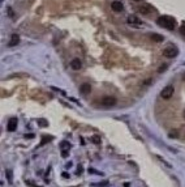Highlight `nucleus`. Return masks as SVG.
Wrapping results in <instances>:
<instances>
[{
	"mask_svg": "<svg viewBox=\"0 0 185 187\" xmlns=\"http://www.w3.org/2000/svg\"><path fill=\"white\" fill-rule=\"evenodd\" d=\"M184 79H185V77H184Z\"/></svg>",
	"mask_w": 185,
	"mask_h": 187,
	"instance_id": "obj_25",
	"label": "nucleus"
},
{
	"mask_svg": "<svg viewBox=\"0 0 185 187\" xmlns=\"http://www.w3.org/2000/svg\"><path fill=\"white\" fill-rule=\"evenodd\" d=\"M17 123H18L17 118H11V119L8 120V126H7V130H8L9 132L16 131V128H17Z\"/></svg>",
	"mask_w": 185,
	"mask_h": 187,
	"instance_id": "obj_4",
	"label": "nucleus"
},
{
	"mask_svg": "<svg viewBox=\"0 0 185 187\" xmlns=\"http://www.w3.org/2000/svg\"><path fill=\"white\" fill-rule=\"evenodd\" d=\"M37 123L39 124L40 127H47V126H48V122H47L46 119H43V118H39V119L37 120Z\"/></svg>",
	"mask_w": 185,
	"mask_h": 187,
	"instance_id": "obj_15",
	"label": "nucleus"
},
{
	"mask_svg": "<svg viewBox=\"0 0 185 187\" xmlns=\"http://www.w3.org/2000/svg\"><path fill=\"white\" fill-rule=\"evenodd\" d=\"M184 118H185V111H184Z\"/></svg>",
	"mask_w": 185,
	"mask_h": 187,
	"instance_id": "obj_23",
	"label": "nucleus"
},
{
	"mask_svg": "<svg viewBox=\"0 0 185 187\" xmlns=\"http://www.w3.org/2000/svg\"><path fill=\"white\" fill-rule=\"evenodd\" d=\"M80 92L82 93V94H89V93L91 92V86H90V84H82V85L80 86Z\"/></svg>",
	"mask_w": 185,
	"mask_h": 187,
	"instance_id": "obj_10",
	"label": "nucleus"
},
{
	"mask_svg": "<svg viewBox=\"0 0 185 187\" xmlns=\"http://www.w3.org/2000/svg\"><path fill=\"white\" fill-rule=\"evenodd\" d=\"M25 136H26V138H34V135H33V134H29V135H25Z\"/></svg>",
	"mask_w": 185,
	"mask_h": 187,
	"instance_id": "obj_21",
	"label": "nucleus"
},
{
	"mask_svg": "<svg viewBox=\"0 0 185 187\" xmlns=\"http://www.w3.org/2000/svg\"><path fill=\"white\" fill-rule=\"evenodd\" d=\"M20 42V37L17 34H12V37L9 39V46H16V45H18Z\"/></svg>",
	"mask_w": 185,
	"mask_h": 187,
	"instance_id": "obj_11",
	"label": "nucleus"
},
{
	"mask_svg": "<svg viewBox=\"0 0 185 187\" xmlns=\"http://www.w3.org/2000/svg\"><path fill=\"white\" fill-rule=\"evenodd\" d=\"M5 174H7V177H8V179H9V182H12V172H11V170H7Z\"/></svg>",
	"mask_w": 185,
	"mask_h": 187,
	"instance_id": "obj_17",
	"label": "nucleus"
},
{
	"mask_svg": "<svg viewBox=\"0 0 185 187\" xmlns=\"http://www.w3.org/2000/svg\"><path fill=\"white\" fill-rule=\"evenodd\" d=\"M151 41H153V42H163L164 37L161 35V34H153V35H151Z\"/></svg>",
	"mask_w": 185,
	"mask_h": 187,
	"instance_id": "obj_14",
	"label": "nucleus"
},
{
	"mask_svg": "<svg viewBox=\"0 0 185 187\" xmlns=\"http://www.w3.org/2000/svg\"><path fill=\"white\" fill-rule=\"evenodd\" d=\"M128 22H129L130 25H141L139 24V20H138V17H137V16H129V17H128Z\"/></svg>",
	"mask_w": 185,
	"mask_h": 187,
	"instance_id": "obj_13",
	"label": "nucleus"
},
{
	"mask_svg": "<svg viewBox=\"0 0 185 187\" xmlns=\"http://www.w3.org/2000/svg\"><path fill=\"white\" fill-rule=\"evenodd\" d=\"M157 21H158V25L162 26V28H166V29H168V30H173V29H175L176 21L171 16H161Z\"/></svg>",
	"mask_w": 185,
	"mask_h": 187,
	"instance_id": "obj_1",
	"label": "nucleus"
},
{
	"mask_svg": "<svg viewBox=\"0 0 185 187\" xmlns=\"http://www.w3.org/2000/svg\"><path fill=\"white\" fill-rule=\"evenodd\" d=\"M137 1H141V0H137Z\"/></svg>",
	"mask_w": 185,
	"mask_h": 187,
	"instance_id": "obj_24",
	"label": "nucleus"
},
{
	"mask_svg": "<svg viewBox=\"0 0 185 187\" xmlns=\"http://www.w3.org/2000/svg\"><path fill=\"white\" fill-rule=\"evenodd\" d=\"M91 141L94 143V144H100V136H92L91 138Z\"/></svg>",
	"mask_w": 185,
	"mask_h": 187,
	"instance_id": "obj_16",
	"label": "nucleus"
},
{
	"mask_svg": "<svg viewBox=\"0 0 185 187\" xmlns=\"http://www.w3.org/2000/svg\"><path fill=\"white\" fill-rule=\"evenodd\" d=\"M69 148H71V144L67 143V141H63L61 143V154H63V157H68V150L67 149H69Z\"/></svg>",
	"mask_w": 185,
	"mask_h": 187,
	"instance_id": "obj_9",
	"label": "nucleus"
},
{
	"mask_svg": "<svg viewBox=\"0 0 185 187\" xmlns=\"http://www.w3.org/2000/svg\"><path fill=\"white\" fill-rule=\"evenodd\" d=\"M173 93H175V88H173L172 85H167L166 88H163V90L161 92V96H162V98L168 100L173 96Z\"/></svg>",
	"mask_w": 185,
	"mask_h": 187,
	"instance_id": "obj_2",
	"label": "nucleus"
},
{
	"mask_svg": "<svg viewBox=\"0 0 185 187\" xmlns=\"http://www.w3.org/2000/svg\"><path fill=\"white\" fill-rule=\"evenodd\" d=\"M180 31H181L182 35H185V22H182V25L180 26Z\"/></svg>",
	"mask_w": 185,
	"mask_h": 187,
	"instance_id": "obj_19",
	"label": "nucleus"
},
{
	"mask_svg": "<svg viewBox=\"0 0 185 187\" xmlns=\"http://www.w3.org/2000/svg\"><path fill=\"white\" fill-rule=\"evenodd\" d=\"M100 104H102L103 106H106V108H110V106H114V105L116 104V100H115L114 97H104Z\"/></svg>",
	"mask_w": 185,
	"mask_h": 187,
	"instance_id": "obj_5",
	"label": "nucleus"
},
{
	"mask_svg": "<svg viewBox=\"0 0 185 187\" xmlns=\"http://www.w3.org/2000/svg\"><path fill=\"white\" fill-rule=\"evenodd\" d=\"M52 139H54V136H51V135H44L43 138H42V141L39 143V147H43L44 144L50 143V141H52Z\"/></svg>",
	"mask_w": 185,
	"mask_h": 187,
	"instance_id": "obj_12",
	"label": "nucleus"
},
{
	"mask_svg": "<svg viewBox=\"0 0 185 187\" xmlns=\"http://www.w3.org/2000/svg\"><path fill=\"white\" fill-rule=\"evenodd\" d=\"M166 68H167V65H162V67L159 68V72H162V71H164V69H166Z\"/></svg>",
	"mask_w": 185,
	"mask_h": 187,
	"instance_id": "obj_20",
	"label": "nucleus"
},
{
	"mask_svg": "<svg viewBox=\"0 0 185 187\" xmlns=\"http://www.w3.org/2000/svg\"><path fill=\"white\" fill-rule=\"evenodd\" d=\"M177 54H179V50L173 46H168L163 50V55L166 56V58H175Z\"/></svg>",
	"mask_w": 185,
	"mask_h": 187,
	"instance_id": "obj_3",
	"label": "nucleus"
},
{
	"mask_svg": "<svg viewBox=\"0 0 185 187\" xmlns=\"http://www.w3.org/2000/svg\"><path fill=\"white\" fill-rule=\"evenodd\" d=\"M71 67L73 68V69H76V71L81 69V67H82V61H81L78 58H74L73 60L71 61Z\"/></svg>",
	"mask_w": 185,
	"mask_h": 187,
	"instance_id": "obj_7",
	"label": "nucleus"
},
{
	"mask_svg": "<svg viewBox=\"0 0 185 187\" xmlns=\"http://www.w3.org/2000/svg\"><path fill=\"white\" fill-rule=\"evenodd\" d=\"M111 7H112V9H114L115 12H121V11L124 9L123 3H121V1H119V0H115V1H112Z\"/></svg>",
	"mask_w": 185,
	"mask_h": 187,
	"instance_id": "obj_6",
	"label": "nucleus"
},
{
	"mask_svg": "<svg viewBox=\"0 0 185 187\" xmlns=\"http://www.w3.org/2000/svg\"><path fill=\"white\" fill-rule=\"evenodd\" d=\"M63 177H64V178H68V177H69V175H68V174H67V173H63Z\"/></svg>",
	"mask_w": 185,
	"mask_h": 187,
	"instance_id": "obj_22",
	"label": "nucleus"
},
{
	"mask_svg": "<svg viewBox=\"0 0 185 187\" xmlns=\"http://www.w3.org/2000/svg\"><path fill=\"white\" fill-rule=\"evenodd\" d=\"M51 89H52V90H56V92H60V93H61V94H64V96H67V93H65L64 90H61V89L55 88V86H52V88H51Z\"/></svg>",
	"mask_w": 185,
	"mask_h": 187,
	"instance_id": "obj_18",
	"label": "nucleus"
},
{
	"mask_svg": "<svg viewBox=\"0 0 185 187\" xmlns=\"http://www.w3.org/2000/svg\"><path fill=\"white\" fill-rule=\"evenodd\" d=\"M138 9H139V12H141V13H143V15H147V13H150L151 11H154V8H153L151 5H149V4H142Z\"/></svg>",
	"mask_w": 185,
	"mask_h": 187,
	"instance_id": "obj_8",
	"label": "nucleus"
}]
</instances>
